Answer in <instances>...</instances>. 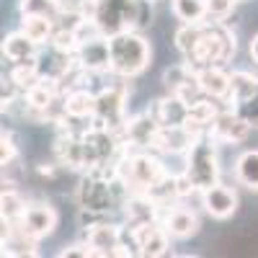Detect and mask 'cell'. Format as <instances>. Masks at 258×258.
<instances>
[{
  "instance_id": "obj_2",
  "label": "cell",
  "mask_w": 258,
  "mask_h": 258,
  "mask_svg": "<svg viewBox=\"0 0 258 258\" xmlns=\"http://www.w3.org/2000/svg\"><path fill=\"white\" fill-rule=\"evenodd\" d=\"M109 44H111V75L132 80L147 70L153 49H150V41L137 29L109 36Z\"/></svg>"
},
{
  "instance_id": "obj_28",
  "label": "cell",
  "mask_w": 258,
  "mask_h": 258,
  "mask_svg": "<svg viewBox=\"0 0 258 258\" xmlns=\"http://www.w3.org/2000/svg\"><path fill=\"white\" fill-rule=\"evenodd\" d=\"M170 6L181 24H202L209 18L207 0H170Z\"/></svg>"
},
{
  "instance_id": "obj_5",
  "label": "cell",
  "mask_w": 258,
  "mask_h": 258,
  "mask_svg": "<svg viewBox=\"0 0 258 258\" xmlns=\"http://www.w3.org/2000/svg\"><path fill=\"white\" fill-rule=\"evenodd\" d=\"M96 126H106L111 132H121L126 124V88L124 85H106L96 93V116L91 119Z\"/></svg>"
},
{
  "instance_id": "obj_35",
  "label": "cell",
  "mask_w": 258,
  "mask_h": 258,
  "mask_svg": "<svg viewBox=\"0 0 258 258\" xmlns=\"http://www.w3.org/2000/svg\"><path fill=\"white\" fill-rule=\"evenodd\" d=\"M59 255L62 258H91L93 255V248L88 245V240H85V243H73V245H64L62 250H59Z\"/></svg>"
},
{
  "instance_id": "obj_22",
  "label": "cell",
  "mask_w": 258,
  "mask_h": 258,
  "mask_svg": "<svg viewBox=\"0 0 258 258\" xmlns=\"http://www.w3.org/2000/svg\"><path fill=\"white\" fill-rule=\"evenodd\" d=\"M64 111L70 119H93L96 116V93L88 88H73L62 93Z\"/></svg>"
},
{
  "instance_id": "obj_33",
  "label": "cell",
  "mask_w": 258,
  "mask_h": 258,
  "mask_svg": "<svg viewBox=\"0 0 258 258\" xmlns=\"http://www.w3.org/2000/svg\"><path fill=\"white\" fill-rule=\"evenodd\" d=\"M238 3L240 0H207V6H209V18L207 21H225L227 24V16L232 13V8Z\"/></svg>"
},
{
  "instance_id": "obj_38",
  "label": "cell",
  "mask_w": 258,
  "mask_h": 258,
  "mask_svg": "<svg viewBox=\"0 0 258 258\" xmlns=\"http://www.w3.org/2000/svg\"><path fill=\"white\" fill-rule=\"evenodd\" d=\"M150 3H158V0H150Z\"/></svg>"
},
{
  "instance_id": "obj_17",
  "label": "cell",
  "mask_w": 258,
  "mask_h": 258,
  "mask_svg": "<svg viewBox=\"0 0 258 258\" xmlns=\"http://www.w3.org/2000/svg\"><path fill=\"white\" fill-rule=\"evenodd\" d=\"M54 158L62 168H85V153H83V135H75L62 126V135L54 142Z\"/></svg>"
},
{
  "instance_id": "obj_10",
  "label": "cell",
  "mask_w": 258,
  "mask_h": 258,
  "mask_svg": "<svg viewBox=\"0 0 258 258\" xmlns=\"http://www.w3.org/2000/svg\"><path fill=\"white\" fill-rule=\"evenodd\" d=\"M129 235H132V243L137 248V255H145V258L165 255L168 248H170V235H168V230L160 222H147V225L132 227Z\"/></svg>"
},
{
  "instance_id": "obj_13",
  "label": "cell",
  "mask_w": 258,
  "mask_h": 258,
  "mask_svg": "<svg viewBox=\"0 0 258 258\" xmlns=\"http://www.w3.org/2000/svg\"><path fill=\"white\" fill-rule=\"evenodd\" d=\"M57 220L59 217H57L54 207H49L47 202H34V204L26 207V214H24V220H21L18 225L24 227L31 238L41 240V238H47V235L54 232Z\"/></svg>"
},
{
  "instance_id": "obj_20",
  "label": "cell",
  "mask_w": 258,
  "mask_h": 258,
  "mask_svg": "<svg viewBox=\"0 0 258 258\" xmlns=\"http://www.w3.org/2000/svg\"><path fill=\"white\" fill-rule=\"evenodd\" d=\"M36 238L21 227L18 222H3V255H36Z\"/></svg>"
},
{
  "instance_id": "obj_4",
  "label": "cell",
  "mask_w": 258,
  "mask_h": 258,
  "mask_svg": "<svg viewBox=\"0 0 258 258\" xmlns=\"http://www.w3.org/2000/svg\"><path fill=\"white\" fill-rule=\"evenodd\" d=\"M183 173L194 181V186H197L199 191L220 183V173H222L220 155H217V145H214V140L209 135L191 145V150L186 153Z\"/></svg>"
},
{
  "instance_id": "obj_32",
  "label": "cell",
  "mask_w": 258,
  "mask_h": 258,
  "mask_svg": "<svg viewBox=\"0 0 258 258\" xmlns=\"http://www.w3.org/2000/svg\"><path fill=\"white\" fill-rule=\"evenodd\" d=\"M21 16H52L57 18V0H18Z\"/></svg>"
},
{
  "instance_id": "obj_26",
  "label": "cell",
  "mask_w": 258,
  "mask_h": 258,
  "mask_svg": "<svg viewBox=\"0 0 258 258\" xmlns=\"http://www.w3.org/2000/svg\"><path fill=\"white\" fill-rule=\"evenodd\" d=\"M235 178L240 186L258 191V150H245L235 160Z\"/></svg>"
},
{
  "instance_id": "obj_21",
  "label": "cell",
  "mask_w": 258,
  "mask_h": 258,
  "mask_svg": "<svg viewBox=\"0 0 258 258\" xmlns=\"http://www.w3.org/2000/svg\"><path fill=\"white\" fill-rule=\"evenodd\" d=\"M73 62H75V54H64V52L54 49L52 44L47 49H39V54H36V68H39L41 78H49V80H59L73 68Z\"/></svg>"
},
{
  "instance_id": "obj_16",
  "label": "cell",
  "mask_w": 258,
  "mask_h": 258,
  "mask_svg": "<svg viewBox=\"0 0 258 258\" xmlns=\"http://www.w3.org/2000/svg\"><path fill=\"white\" fill-rule=\"evenodd\" d=\"M197 140L199 137L191 135L183 124H178V126H160L158 129V140H155V153H160V155H186Z\"/></svg>"
},
{
  "instance_id": "obj_25",
  "label": "cell",
  "mask_w": 258,
  "mask_h": 258,
  "mask_svg": "<svg viewBox=\"0 0 258 258\" xmlns=\"http://www.w3.org/2000/svg\"><path fill=\"white\" fill-rule=\"evenodd\" d=\"M258 93V75L248 73V70H238L232 73V83H230V96H227V103L232 106H240L245 103L248 98H253Z\"/></svg>"
},
{
  "instance_id": "obj_18",
  "label": "cell",
  "mask_w": 258,
  "mask_h": 258,
  "mask_svg": "<svg viewBox=\"0 0 258 258\" xmlns=\"http://www.w3.org/2000/svg\"><path fill=\"white\" fill-rule=\"evenodd\" d=\"M199 83H202L204 96H209L214 101H227L232 73L225 70V64H209V68L199 70Z\"/></svg>"
},
{
  "instance_id": "obj_37",
  "label": "cell",
  "mask_w": 258,
  "mask_h": 258,
  "mask_svg": "<svg viewBox=\"0 0 258 258\" xmlns=\"http://www.w3.org/2000/svg\"><path fill=\"white\" fill-rule=\"evenodd\" d=\"M248 52H250V59L258 64V34L250 39V44H248Z\"/></svg>"
},
{
  "instance_id": "obj_29",
  "label": "cell",
  "mask_w": 258,
  "mask_h": 258,
  "mask_svg": "<svg viewBox=\"0 0 258 258\" xmlns=\"http://www.w3.org/2000/svg\"><path fill=\"white\" fill-rule=\"evenodd\" d=\"M11 80L18 85L21 91H29L34 83L41 80V73L36 68V57L34 59H26V62H13V68H11Z\"/></svg>"
},
{
  "instance_id": "obj_3",
  "label": "cell",
  "mask_w": 258,
  "mask_h": 258,
  "mask_svg": "<svg viewBox=\"0 0 258 258\" xmlns=\"http://www.w3.org/2000/svg\"><path fill=\"white\" fill-rule=\"evenodd\" d=\"M235 49H238L235 34L227 29L225 21H204L199 44L186 57V62H191L197 70L209 68V64H225L232 59Z\"/></svg>"
},
{
  "instance_id": "obj_11",
  "label": "cell",
  "mask_w": 258,
  "mask_h": 258,
  "mask_svg": "<svg viewBox=\"0 0 258 258\" xmlns=\"http://www.w3.org/2000/svg\"><path fill=\"white\" fill-rule=\"evenodd\" d=\"M199 197H202L204 212L214 220H230L238 212V194L225 183H214V186L199 191Z\"/></svg>"
},
{
  "instance_id": "obj_14",
  "label": "cell",
  "mask_w": 258,
  "mask_h": 258,
  "mask_svg": "<svg viewBox=\"0 0 258 258\" xmlns=\"http://www.w3.org/2000/svg\"><path fill=\"white\" fill-rule=\"evenodd\" d=\"M85 230H88L85 240L93 248V255H114L116 248L121 245V227L114 222H106L103 217L93 220Z\"/></svg>"
},
{
  "instance_id": "obj_12",
  "label": "cell",
  "mask_w": 258,
  "mask_h": 258,
  "mask_svg": "<svg viewBox=\"0 0 258 258\" xmlns=\"http://www.w3.org/2000/svg\"><path fill=\"white\" fill-rule=\"evenodd\" d=\"M124 217H126V227H140V225H147V222H160L163 217V207L147 197V194H129L126 202H124Z\"/></svg>"
},
{
  "instance_id": "obj_15",
  "label": "cell",
  "mask_w": 258,
  "mask_h": 258,
  "mask_svg": "<svg viewBox=\"0 0 258 258\" xmlns=\"http://www.w3.org/2000/svg\"><path fill=\"white\" fill-rule=\"evenodd\" d=\"M160 225L168 230L170 238L183 240V238H191V235L199 230V217H197V212L188 209V207H173L170 204L163 212Z\"/></svg>"
},
{
  "instance_id": "obj_7",
  "label": "cell",
  "mask_w": 258,
  "mask_h": 258,
  "mask_svg": "<svg viewBox=\"0 0 258 258\" xmlns=\"http://www.w3.org/2000/svg\"><path fill=\"white\" fill-rule=\"evenodd\" d=\"M75 62L80 64L83 70L103 75V73H111V44H109V36L106 34H96L80 41V47L75 52Z\"/></svg>"
},
{
  "instance_id": "obj_24",
  "label": "cell",
  "mask_w": 258,
  "mask_h": 258,
  "mask_svg": "<svg viewBox=\"0 0 258 258\" xmlns=\"http://www.w3.org/2000/svg\"><path fill=\"white\" fill-rule=\"evenodd\" d=\"M57 29V18L52 16H21V31L29 39H34L36 44H49Z\"/></svg>"
},
{
  "instance_id": "obj_1",
  "label": "cell",
  "mask_w": 258,
  "mask_h": 258,
  "mask_svg": "<svg viewBox=\"0 0 258 258\" xmlns=\"http://www.w3.org/2000/svg\"><path fill=\"white\" fill-rule=\"evenodd\" d=\"M93 18L106 36L132 29L140 31L153 18V3L150 0H98Z\"/></svg>"
},
{
  "instance_id": "obj_36",
  "label": "cell",
  "mask_w": 258,
  "mask_h": 258,
  "mask_svg": "<svg viewBox=\"0 0 258 258\" xmlns=\"http://www.w3.org/2000/svg\"><path fill=\"white\" fill-rule=\"evenodd\" d=\"M235 109H238L253 126H258V93L253 96V98H248L245 103H240V106H235Z\"/></svg>"
},
{
  "instance_id": "obj_30",
  "label": "cell",
  "mask_w": 258,
  "mask_h": 258,
  "mask_svg": "<svg viewBox=\"0 0 258 258\" xmlns=\"http://www.w3.org/2000/svg\"><path fill=\"white\" fill-rule=\"evenodd\" d=\"M202 29H204V21H202V24H181V26L176 29L173 41H176V49L183 54V59H186L194 49H197L199 36H202Z\"/></svg>"
},
{
  "instance_id": "obj_27",
  "label": "cell",
  "mask_w": 258,
  "mask_h": 258,
  "mask_svg": "<svg viewBox=\"0 0 258 258\" xmlns=\"http://www.w3.org/2000/svg\"><path fill=\"white\" fill-rule=\"evenodd\" d=\"M26 207L29 204L13 188V183H6L3 186V197H0V214H3V222H11V225L21 222V220H24V214H26Z\"/></svg>"
},
{
  "instance_id": "obj_34",
  "label": "cell",
  "mask_w": 258,
  "mask_h": 258,
  "mask_svg": "<svg viewBox=\"0 0 258 258\" xmlns=\"http://www.w3.org/2000/svg\"><path fill=\"white\" fill-rule=\"evenodd\" d=\"M13 158H18L16 140H13L11 132H6V129H3V135H0V163H8Z\"/></svg>"
},
{
  "instance_id": "obj_9",
  "label": "cell",
  "mask_w": 258,
  "mask_h": 258,
  "mask_svg": "<svg viewBox=\"0 0 258 258\" xmlns=\"http://www.w3.org/2000/svg\"><path fill=\"white\" fill-rule=\"evenodd\" d=\"M158 129L160 124L155 121L153 114H140V116H132V119H126L124 129L119 132L121 142L126 150H153L155 153V140H158Z\"/></svg>"
},
{
  "instance_id": "obj_6",
  "label": "cell",
  "mask_w": 258,
  "mask_h": 258,
  "mask_svg": "<svg viewBox=\"0 0 258 258\" xmlns=\"http://www.w3.org/2000/svg\"><path fill=\"white\" fill-rule=\"evenodd\" d=\"M163 83H165V91L178 96L181 101L186 103H194L197 98L204 96L202 91V83H199V70L194 68L191 62H181V64H173L163 73Z\"/></svg>"
},
{
  "instance_id": "obj_8",
  "label": "cell",
  "mask_w": 258,
  "mask_h": 258,
  "mask_svg": "<svg viewBox=\"0 0 258 258\" xmlns=\"http://www.w3.org/2000/svg\"><path fill=\"white\" fill-rule=\"evenodd\" d=\"M250 129H253V124L232 106V109H225V111H220L217 116H214V121H212V126H209L207 135H209L214 142L238 145V142H245V140H248Z\"/></svg>"
},
{
  "instance_id": "obj_19",
  "label": "cell",
  "mask_w": 258,
  "mask_h": 258,
  "mask_svg": "<svg viewBox=\"0 0 258 258\" xmlns=\"http://www.w3.org/2000/svg\"><path fill=\"white\" fill-rule=\"evenodd\" d=\"M150 114L155 116V121H158L160 126H178V124H183L186 116H188V103L181 101V98L173 96V93H168V96L158 98L153 106H150Z\"/></svg>"
},
{
  "instance_id": "obj_31",
  "label": "cell",
  "mask_w": 258,
  "mask_h": 258,
  "mask_svg": "<svg viewBox=\"0 0 258 258\" xmlns=\"http://www.w3.org/2000/svg\"><path fill=\"white\" fill-rule=\"evenodd\" d=\"M49 44H52L54 49L64 52V54H75L78 47H80V36H78V31H75L73 26H59V24H57L54 36H52Z\"/></svg>"
},
{
  "instance_id": "obj_23",
  "label": "cell",
  "mask_w": 258,
  "mask_h": 258,
  "mask_svg": "<svg viewBox=\"0 0 258 258\" xmlns=\"http://www.w3.org/2000/svg\"><path fill=\"white\" fill-rule=\"evenodd\" d=\"M39 54V44L29 39L24 31H13L3 39V57L11 62H26Z\"/></svg>"
}]
</instances>
